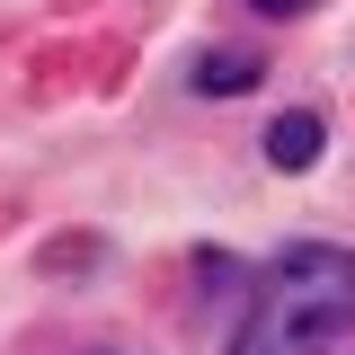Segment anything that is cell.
Listing matches in <instances>:
<instances>
[{
  "instance_id": "obj_1",
  "label": "cell",
  "mask_w": 355,
  "mask_h": 355,
  "mask_svg": "<svg viewBox=\"0 0 355 355\" xmlns=\"http://www.w3.org/2000/svg\"><path fill=\"white\" fill-rule=\"evenodd\" d=\"M338 329H355V249L293 240L266 266L249 320L231 329V355H320Z\"/></svg>"
},
{
  "instance_id": "obj_2",
  "label": "cell",
  "mask_w": 355,
  "mask_h": 355,
  "mask_svg": "<svg viewBox=\"0 0 355 355\" xmlns=\"http://www.w3.org/2000/svg\"><path fill=\"white\" fill-rule=\"evenodd\" d=\"M320 142H329V125H320L311 107H284V116L266 125V160H275V169H311Z\"/></svg>"
},
{
  "instance_id": "obj_3",
  "label": "cell",
  "mask_w": 355,
  "mask_h": 355,
  "mask_svg": "<svg viewBox=\"0 0 355 355\" xmlns=\"http://www.w3.org/2000/svg\"><path fill=\"white\" fill-rule=\"evenodd\" d=\"M258 80H266V62L240 53V44H214V53L196 62V89H205V98H240V89H258Z\"/></svg>"
},
{
  "instance_id": "obj_4",
  "label": "cell",
  "mask_w": 355,
  "mask_h": 355,
  "mask_svg": "<svg viewBox=\"0 0 355 355\" xmlns=\"http://www.w3.org/2000/svg\"><path fill=\"white\" fill-rule=\"evenodd\" d=\"M258 9H266V18H302L311 0H258Z\"/></svg>"
}]
</instances>
